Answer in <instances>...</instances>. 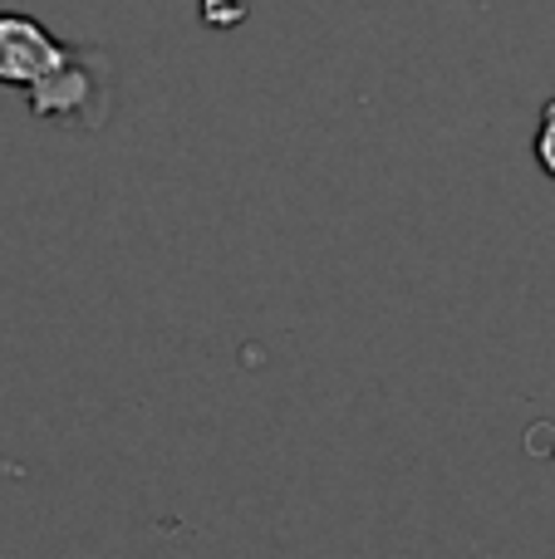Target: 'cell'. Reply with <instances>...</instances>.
Instances as JSON below:
<instances>
[{
	"instance_id": "1",
	"label": "cell",
	"mask_w": 555,
	"mask_h": 559,
	"mask_svg": "<svg viewBox=\"0 0 555 559\" xmlns=\"http://www.w3.org/2000/svg\"><path fill=\"white\" fill-rule=\"evenodd\" d=\"M64 39H55L35 15L20 10H0V84L25 88L35 84L45 69H55L64 59Z\"/></svg>"
},
{
	"instance_id": "2",
	"label": "cell",
	"mask_w": 555,
	"mask_h": 559,
	"mask_svg": "<svg viewBox=\"0 0 555 559\" xmlns=\"http://www.w3.org/2000/svg\"><path fill=\"white\" fill-rule=\"evenodd\" d=\"M88 94H94V74H88V64L74 49H64V59H59L55 69H45L35 84H25L29 114L45 118V123H69V118H79Z\"/></svg>"
},
{
	"instance_id": "3",
	"label": "cell",
	"mask_w": 555,
	"mask_h": 559,
	"mask_svg": "<svg viewBox=\"0 0 555 559\" xmlns=\"http://www.w3.org/2000/svg\"><path fill=\"white\" fill-rule=\"evenodd\" d=\"M197 10H202V25H212V29H236L251 15L246 0H197Z\"/></svg>"
},
{
	"instance_id": "4",
	"label": "cell",
	"mask_w": 555,
	"mask_h": 559,
	"mask_svg": "<svg viewBox=\"0 0 555 559\" xmlns=\"http://www.w3.org/2000/svg\"><path fill=\"white\" fill-rule=\"evenodd\" d=\"M531 153H536L541 173L555 177V98H546V108H541V128H536V143H531Z\"/></svg>"
},
{
	"instance_id": "5",
	"label": "cell",
	"mask_w": 555,
	"mask_h": 559,
	"mask_svg": "<svg viewBox=\"0 0 555 559\" xmlns=\"http://www.w3.org/2000/svg\"><path fill=\"white\" fill-rule=\"evenodd\" d=\"M551 452H555V447H551Z\"/></svg>"
}]
</instances>
